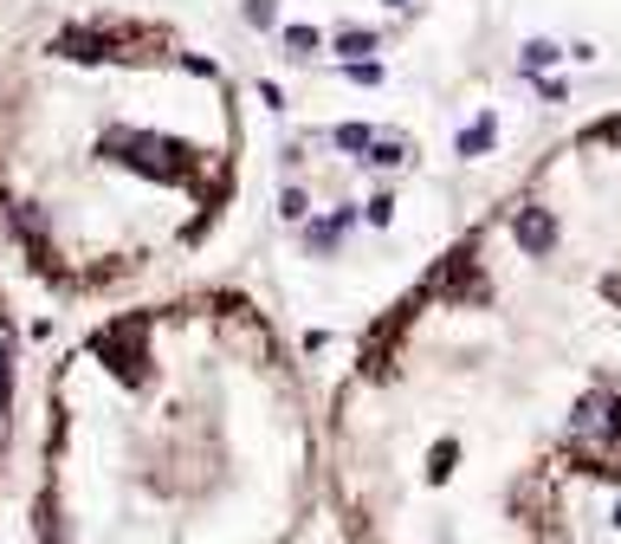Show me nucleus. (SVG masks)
<instances>
[{
  "label": "nucleus",
  "mask_w": 621,
  "mask_h": 544,
  "mask_svg": "<svg viewBox=\"0 0 621 544\" xmlns=\"http://www.w3.org/2000/svg\"><path fill=\"white\" fill-rule=\"evenodd\" d=\"M583 311L538 246L479 214L324 389L343 544H570L621 512V143L595 117L538 162Z\"/></svg>",
  "instance_id": "obj_1"
},
{
  "label": "nucleus",
  "mask_w": 621,
  "mask_h": 544,
  "mask_svg": "<svg viewBox=\"0 0 621 544\" xmlns=\"http://www.w3.org/2000/svg\"><path fill=\"white\" fill-rule=\"evenodd\" d=\"M324 395L233 279L98 311L39 389L33 544H311Z\"/></svg>",
  "instance_id": "obj_2"
},
{
  "label": "nucleus",
  "mask_w": 621,
  "mask_h": 544,
  "mask_svg": "<svg viewBox=\"0 0 621 544\" xmlns=\"http://www.w3.org/2000/svg\"><path fill=\"white\" fill-rule=\"evenodd\" d=\"M233 66L182 20L91 0L0 52V253L66 305H130L247 194Z\"/></svg>",
  "instance_id": "obj_3"
},
{
  "label": "nucleus",
  "mask_w": 621,
  "mask_h": 544,
  "mask_svg": "<svg viewBox=\"0 0 621 544\" xmlns=\"http://www.w3.org/2000/svg\"><path fill=\"white\" fill-rule=\"evenodd\" d=\"M20 415H27V324H20L13 279L0 266V486L20 454Z\"/></svg>",
  "instance_id": "obj_4"
}]
</instances>
